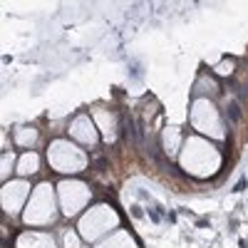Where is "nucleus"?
I'll use <instances>...</instances> for the list:
<instances>
[{"label":"nucleus","mask_w":248,"mask_h":248,"mask_svg":"<svg viewBox=\"0 0 248 248\" xmlns=\"http://www.w3.org/2000/svg\"><path fill=\"white\" fill-rule=\"evenodd\" d=\"M15 167H17V156H15V152H10V149H3V154H0V176H3V184L5 181H10V179H15L13 174H15Z\"/></svg>","instance_id":"dca6fc26"},{"label":"nucleus","mask_w":248,"mask_h":248,"mask_svg":"<svg viewBox=\"0 0 248 248\" xmlns=\"http://www.w3.org/2000/svg\"><path fill=\"white\" fill-rule=\"evenodd\" d=\"M60 201H57V189L52 181H37L30 194V201L25 206L23 221L25 229H50L60 218Z\"/></svg>","instance_id":"f03ea898"},{"label":"nucleus","mask_w":248,"mask_h":248,"mask_svg":"<svg viewBox=\"0 0 248 248\" xmlns=\"http://www.w3.org/2000/svg\"><path fill=\"white\" fill-rule=\"evenodd\" d=\"M94 248H139V243L134 241V236L124 229H117L114 233H109L107 238H102L99 243H94Z\"/></svg>","instance_id":"4468645a"},{"label":"nucleus","mask_w":248,"mask_h":248,"mask_svg":"<svg viewBox=\"0 0 248 248\" xmlns=\"http://www.w3.org/2000/svg\"><path fill=\"white\" fill-rule=\"evenodd\" d=\"M60 238H62V248H82V236L75 229H65L60 233Z\"/></svg>","instance_id":"f3484780"},{"label":"nucleus","mask_w":248,"mask_h":248,"mask_svg":"<svg viewBox=\"0 0 248 248\" xmlns=\"http://www.w3.org/2000/svg\"><path fill=\"white\" fill-rule=\"evenodd\" d=\"M90 114L99 129V137L105 144H114L122 134V127H119V114L114 109H109L107 105H92L90 107Z\"/></svg>","instance_id":"1a4fd4ad"},{"label":"nucleus","mask_w":248,"mask_h":248,"mask_svg":"<svg viewBox=\"0 0 248 248\" xmlns=\"http://www.w3.org/2000/svg\"><path fill=\"white\" fill-rule=\"evenodd\" d=\"M15 248H62L57 236L45 229H25L15 236Z\"/></svg>","instance_id":"9d476101"},{"label":"nucleus","mask_w":248,"mask_h":248,"mask_svg":"<svg viewBox=\"0 0 248 248\" xmlns=\"http://www.w3.org/2000/svg\"><path fill=\"white\" fill-rule=\"evenodd\" d=\"M10 139H13L15 147H20L23 152H37V144L43 139V134H40V129L32 127V124H17V127H13Z\"/></svg>","instance_id":"9b49d317"},{"label":"nucleus","mask_w":248,"mask_h":248,"mask_svg":"<svg viewBox=\"0 0 248 248\" xmlns=\"http://www.w3.org/2000/svg\"><path fill=\"white\" fill-rule=\"evenodd\" d=\"M40 169H43V154H40V152H23V154H17L15 176L30 179V176L40 174Z\"/></svg>","instance_id":"ddd939ff"},{"label":"nucleus","mask_w":248,"mask_h":248,"mask_svg":"<svg viewBox=\"0 0 248 248\" xmlns=\"http://www.w3.org/2000/svg\"><path fill=\"white\" fill-rule=\"evenodd\" d=\"M35 186L30 184V179H10L3 184V191H0V206H3V211L5 216L10 218H17V216H23L25 211V206L30 201V194H32Z\"/></svg>","instance_id":"0eeeda50"},{"label":"nucleus","mask_w":248,"mask_h":248,"mask_svg":"<svg viewBox=\"0 0 248 248\" xmlns=\"http://www.w3.org/2000/svg\"><path fill=\"white\" fill-rule=\"evenodd\" d=\"M119 229V214L112 203L97 201L77 218V233L85 243H99Z\"/></svg>","instance_id":"20e7f679"},{"label":"nucleus","mask_w":248,"mask_h":248,"mask_svg":"<svg viewBox=\"0 0 248 248\" xmlns=\"http://www.w3.org/2000/svg\"><path fill=\"white\" fill-rule=\"evenodd\" d=\"M189 122L199 137H206L211 141H223L229 137V124L221 112V107L214 99H191L189 107Z\"/></svg>","instance_id":"39448f33"},{"label":"nucleus","mask_w":248,"mask_h":248,"mask_svg":"<svg viewBox=\"0 0 248 248\" xmlns=\"http://www.w3.org/2000/svg\"><path fill=\"white\" fill-rule=\"evenodd\" d=\"M45 161L47 167L60 174L62 179L65 176H77L90 167V154L85 147L75 144L67 137H55L47 141V149H45Z\"/></svg>","instance_id":"7ed1b4c3"},{"label":"nucleus","mask_w":248,"mask_h":248,"mask_svg":"<svg viewBox=\"0 0 248 248\" xmlns=\"http://www.w3.org/2000/svg\"><path fill=\"white\" fill-rule=\"evenodd\" d=\"M233 70H236V62L231 57H223L218 65H214V75H218V77H229V75H233Z\"/></svg>","instance_id":"a211bd4d"},{"label":"nucleus","mask_w":248,"mask_h":248,"mask_svg":"<svg viewBox=\"0 0 248 248\" xmlns=\"http://www.w3.org/2000/svg\"><path fill=\"white\" fill-rule=\"evenodd\" d=\"M184 141H186V137L181 134V129H179V127H167V129H161V134H159L161 152L167 154V159H171V161H176V159H179Z\"/></svg>","instance_id":"f8f14e48"},{"label":"nucleus","mask_w":248,"mask_h":248,"mask_svg":"<svg viewBox=\"0 0 248 248\" xmlns=\"http://www.w3.org/2000/svg\"><path fill=\"white\" fill-rule=\"evenodd\" d=\"M65 134H67V139H72L75 144H79V147H85V149L97 147V144L102 141L99 129H97V124H94V119H92L90 112H79V114H75V117L67 122Z\"/></svg>","instance_id":"6e6552de"},{"label":"nucleus","mask_w":248,"mask_h":248,"mask_svg":"<svg viewBox=\"0 0 248 248\" xmlns=\"http://www.w3.org/2000/svg\"><path fill=\"white\" fill-rule=\"evenodd\" d=\"M60 214L65 218H79L92 206V186L79 176H65L55 184Z\"/></svg>","instance_id":"423d86ee"},{"label":"nucleus","mask_w":248,"mask_h":248,"mask_svg":"<svg viewBox=\"0 0 248 248\" xmlns=\"http://www.w3.org/2000/svg\"><path fill=\"white\" fill-rule=\"evenodd\" d=\"M176 164L191 179H211L223 167V154H221L216 141L199 137V134H189L184 141V147H181Z\"/></svg>","instance_id":"f257e3e1"},{"label":"nucleus","mask_w":248,"mask_h":248,"mask_svg":"<svg viewBox=\"0 0 248 248\" xmlns=\"http://www.w3.org/2000/svg\"><path fill=\"white\" fill-rule=\"evenodd\" d=\"M194 99H214L218 94V85H216V79L214 75H199V79L194 82Z\"/></svg>","instance_id":"2eb2a0df"}]
</instances>
